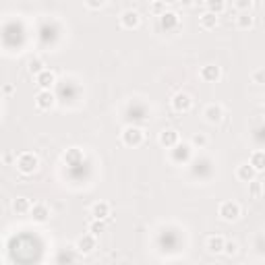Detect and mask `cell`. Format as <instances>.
Returning <instances> with one entry per match:
<instances>
[{"label":"cell","mask_w":265,"mask_h":265,"mask_svg":"<svg viewBox=\"0 0 265 265\" xmlns=\"http://www.w3.org/2000/svg\"><path fill=\"white\" fill-rule=\"evenodd\" d=\"M40 168V158L33 153V151H23L19 153L17 158V170L23 174V176H31L33 172H37Z\"/></svg>","instance_id":"obj_1"},{"label":"cell","mask_w":265,"mask_h":265,"mask_svg":"<svg viewBox=\"0 0 265 265\" xmlns=\"http://www.w3.org/2000/svg\"><path fill=\"white\" fill-rule=\"evenodd\" d=\"M120 137H122V143L127 145V147H139V145L143 143V139H145V132H143L141 127L131 124V127H124L122 129Z\"/></svg>","instance_id":"obj_2"},{"label":"cell","mask_w":265,"mask_h":265,"mask_svg":"<svg viewBox=\"0 0 265 265\" xmlns=\"http://www.w3.org/2000/svg\"><path fill=\"white\" fill-rule=\"evenodd\" d=\"M170 106H172L174 112L186 114V112H191V108H193V98L186 91H176L172 99H170Z\"/></svg>","instance_id":"obj_3"},{"label":"cell","mask_w":265,"mask_h":265,"mask_svg":"<svg viewBox=\"0 0 265 265\" xmlns=\"http://www.w3.org/2000/svg\"><path fill=\"white\" fill-rule=\"evenodd\" d=\"M217 215L224 222H236L240 217V205L236 201H222L220 207H217Z\"/></svg>","instance_id":"obj_4"},{"label":"cell","mask_w":265,"mask_h":265,"mask_svg":"<svg viewBox=\"0 0 265 265\" xmlns=\"http://www.w3.org/2000/svg\"><path fill=\"white\" fill-rule=\"evenodd\" d=\"M96 247H98V236H93L91 232L79 236V238H77V245H75V248H77V251H79L81 255L93 253V251H96Z\"/></svg>","instance_id":"obj_5"},{"label":"cell","mask_w":265,"mask_h":265,"mask_svg":"<svg viewBox=\"0 0 265 265\" xmlns=\"http://www.w3.org/2000/svg\"><path fill=\"white\" fill-rule=\"evenodd\" d=\"M35 83L40 89H52L56 85V73L52 68H42L40 73L35 75Z\"/></svg>","instance_id":"obj_6"},{"label":"cell","mask_w":265,"mask_h":265,"mask_svg":"<svg viewBox=\"0 0 265 265\" xmlns=\"http://www.w3.org/2000/svg\"><path fill=\"white\" fill-rule=\"evenodd\" d=\"M54 104H56V98H54V93L50 89H40L35 96V106L37 110H52Z\"/></svg>","instance_id":"obj_7"},{"label":"cell","mask_w":265,"mask_h":265,"mask_svg":"<svg viewBox=\"0 0 265 265\" xmlns=\"http://www.w3.org/2000/svg\"><path fill=\"white\" fill-rule=\"evenodd\" d=\"M191 153H193V147L189 143H181L178 141L172 147V162L174 164H182V162H189L191 160Z\"/></svg>","instance_id":"obj_8"},{"label":"cell","mask_w":265,"mask_h":265,"mask_svg":"<svg viewBox=\"0 0 265 265\" xmlns=\"http://www.w3.org/2000/svg\"><path fill=\"white\" fill-rule=\"evenodd\" d=\"M160 25L166 31H176L178 25H181V17H178L174 11H164L160 15Z\"/></svg>","instance_id":"obj_9"},{"label":"cell","mask_w":265,"mask_h":265,"mask_svg":"<svg viewBox=\"0 0 265 265\" xmlns=\"http://www.w3.org/2000/svg\"><path fill=\"white\" fill-rule=\"evenodd\" d=\"M158 141L162 147H166V149H172V147L181 141V135H178V131L176 129H164L160 132V137H158Z\"/></svg>","instance_id":"obj_10"},{"label":"cell","mask_w":265,"mask_h":265,"mask_svg":"<svg viewBox=\"0 0 265 265\" xmlns=\"http://www.w3.org/2000/svg\"><path fill=\"white\" fill-rule=\"evenodd\" d=\"M139 23H141V15H139L137 11H132V9L122 11V15H120V25H122L124 29H135V27H139Z\"/></svg>","instance_id":"obj_11"},{"label":"cell","mask_w":265,"mask_h":265,"mask_svg":"<svg viewBox=\"0 0 265 265\" xmlns=\"http://www.w3.org/2000/svg\"><path fill=\"white\" fill-rule=\"evenodd\" d=\"M199 77H201V79H203L205 83H215V81L222 77V68L217 66V65H205V66H201Z\"/></svg>","instance_id":"obj_12"},{"label":"cell","mask_w":265,"mask_h":265,"mask_svg":"<svg viewBox=\"0 0 265 265\" xmlns=\"http://www.w3.org/2000/svg\"><path fill=\"white\" fill-rule=\"evenodd\" d=\"M31 217H33V222L37 224H44V222H48L50 220V207L46 205V203H35V205H31Z\"/></svg>","instance_id":"obj_13"},{"label":"cell","mask_w":265,"mask_h":265,"mask_svg":"<svg viewBox=\"0 0 265 265\" xmlns=\"http://www.w3.org/2000/svg\"><path fill=\"white\" fill-rule=\"evenodd\" d=\"M203 116H205V120L209 124H215V122H220L224 118V108L220 104H209L203 110Z\"/></svg>","instance_id":"obj_14"},{"label":"cell","mask_w":265,"mask_h":265,"mask_svg":"<svg viewBox=\"0 0 265 265\" xmlns=\"http://www.w3.org/2000/svg\"><path fill=\"white\" fill-rule=\"evenodd\" d=\"M224 243H226V238H224L222 234H212V236H207V240H205V248H207V253H212V255L222 253Z\"/></svg>","instance_id":"obj_15"},{"label":"cell","mask_w":265,"mask_h":265,"mask_svg":"<svg viewBox=\"0 0 265 265\" xmlns=\"http://www.w3.org/2000/svg\"><path fill=\"white\" fill-rule=\"evenodd\" d=\"M110 215H112V212L106 201H98V203L91 205V217H96V220H108Z\"/></svg>","instance_id":"obj_16"},{"label":"cell","mask_w":265,"mask_h":265,"mask_svg":"<svg viewBox=\"0 0 265 265\" xmlns=\"http://www.w3.org/2000/svg\"><path fill=\"white\" fill-rule=\"evenodd\" d=\"M236 178L238 181H243V182H251L253 178H257V172H255V168L251 166V164H240V166L236 168Z\"/></svg>","instance_id":"obj_17"},{"label":"cell","mask_w":265,"mask_h":265,"mask_svg":"<svg viewBox=\"0 0 265 265\" xmlns=\"http://www.w3.org/2000/svg\"><path fill=\"white\" fill-rule=\"evenodd\" d=\"M31 199L29 197H17L13 201V212L17 214V215H27L31 212Z\"/></svg>","instance_id":"obj_18"},{"label":"cell","mask_w":265,"mask_h":265,"mask_svg":"<svg viewBox=\"0 0 265 265\" xmlns=\"http://www.w3.org/2000/svg\"><path fill=\"white\" fill-rule=\"evenodd\" d=\"M62 160H65L68 166H77V164L83 162V151L79 149V147H71V149H66L65 153H62Z\"/></svg>","instance_id":"obj_19"},{"label":"cell","mask_w":265,"mask_h":265,"mask_svg":"<svg viewBox=\"0 0 265 265\" xmlns=\"http://www.w3.org/2000/svg\"><path fill=\"white\" fill-rule=\"evenodd\" d=\"M248 164L255 168V172L257 174H261L263 170H265V153L261 151V149H257V151H253L251 153V158H248Z\"/></svg>","instance_id":"obj_20"},{"label":"cell","mask_w":265,"mask_h":265,"mask_svg":"<svg viewBox=\"0 0 265 265\" xmlns=\"http://www.w3.org/2000/svg\"><path fill=\"white\" fill-rule=\"evenodd\" d=\"M215 25H217V15L205 11V13L199 17V27H201V29L209 31V29H215Z\"/></svg>","instance_id":"obj_21"},{"label":"cell","mask_w":265,"mask_h":265,"mask_svg":"<svg viewBox=\"0 0 265 265\" xmlns=\"http://www.w3.org/2000/svg\"><path fill=\"white\" fill-rule=\"evenodd\" d=\"M255 25V17L248 11H245V13H240L238 17H236V27L238 29H251Z\"/></svg>","instance_id":"obj_22"},{"label":"cell","mask_w":265,"mask_h":265,"mask_svg":"<svg viewBox=\"0 0 265 265\" xmlns=\"http://www.w3.org/2000/svg\"><path fill=\"white\" fill-rule=\"evenodd\" d=\"M205 9L214 15H222L226 11V2L224 0H205Z\"/></svg>","instance_id":"obj_23"},{"label":"cell","mask_w":265,"mask_h":265,"mask_svg":"<svg viewBox=\"0 0 265 265\" xmlns=\"http://www.w3.org/2000/svg\"><path fill=\"white\" fill-rule=\"evenodd\" d=\"M104 230H106L104 220H96V217H91V222L87 224V232H91L93 236H99Z\"/></svg>","instance_id":"obj_24"},{"label":"cell","mask_w":265,"mask_h":265,"mask_svg":"<svg viewBox=\"0 0 265 265\" xmlns=\"http://www.w3.org/2000/svg\"><path fill=\"white\" fill-rule=\"evenodd\" d=\"M248 193L253 195V199H261L263 197V182L253 178V181L248 182Z\"/></svg>","instance_id":"obj_25"},{"label":"cell","mask_w":265,"mask_h":265,"mask_svg":"<svg viewBox=\"0 0 265 265\" xmlns=\"http://www.w3.org/2000/svg\"><path fill=\"white\" fill-rule=\"evenodd\" d=\"M222 253L226 255V257H234L236 253H238V243H234V240H226L224 243V248H222Z\"/></svg>","instance_id":"obj_26"},{"label":"cell","mask_w":265,"mask_h":265,"mask_svg":"<svg viewBox=\"0 0 265 265\" xmlns=\"http://www.w3.org/2000/svg\"><path fill=\"white\" fill-rule=\"evenodd\" d=\"M42 68H44V62H42L40 58H31V60L27 62V71H29V75H33V77L40 73Z\"/></svg>","instance_id":"obj_27"},{"label":"cell","mask_w":265,"mask_h":265,"mask_svg":"<svg viewBox=\"0 0 265 265\" xmlns=\"http://www.w3.org/2000/svg\"><path fill=\"white\" fill-rule=\"evenodd\" d=\"M255 4V0H234V6L240 11V13H245V11H251V6Z\"/></svg>","instance_id":"obj_28"},{"label":"cell","mask_w":265,"mask_h":265,"mask_svg":"<svg viewBox=\"0 0 265 265\" xmlns=\"http://www.w3.org/2000/svg\"><path fill=\"white\" fill-rule=\"evenodd\" d=\"M193 145L199 147V149H203V147L207 145V137L203 135V132H197V135H193Z\"/></svg>","instance_id":"obj_29"},{"label":"cell","mask_w":265,"mask_h":265,"mask_svg":"<svg viewBox=\"0 0 265 265\" xmlns=\"http://www.w3.org/2000/svg\"><path fill=\"white\" fill-rule=\"evenodd\" d=\"M151 11H153V15H158V17H160V15L166 11V2H164V0H153V2H151Z\"/></svg>","instance_id":"obj_30"},{"label":"cell","mask_w":265,"mask_h":265,"mask_svg":"<svg viewBox=\"0 0 265 265\" xmlns=\"http://www.w3.org/2000/svg\"><path fill=\"white\" fill-rule=\"evenodd\" d=\"M251 79H253L255 85H263V83H265V71H263V68H259V71H255V73L251 75Z\"/></svg>","instance_id":"obj_31"},{"label":"cell","mask_w":265,"mask_h":265,"mask_svg":"<svg viewBox=\"0 0 265 265\" xmlns=\"http://www.w3.org/2000/svg\"><path fill=\"white\" fill-rule=\"evenodd\" d=\"M85 4H87V9L98 11V9H102V6L106 4V0H85Z\"/></svg>","instance_id":"obj_32"},{"label":"cell","mask_w":265,"mask_h":265,"mask_svg":"<svg viewBox=\"0 0 265 265\" xmlns=\"http://www.w3.org/2000/svg\"><path fill=\"white\" fill-rule=\"evenodd\" d=\"M178 4H181V6H186V9H191V6L195 4V0H178Z\"/></svg>","instance_id":"obj_33"},{"label":"cell","mask_w":265,"mask_h":265,"mask_svg":"<svg viewBox=\"0 0 265 265\" xmlns=\"http://www.w3.org/2000/svg\"><path fill=\"white\" fill-rule=\"evenodd\" d=\"M147 2H153V0H147Z\"/></svg>","instance_id":"obj_34"}]
</instances>
